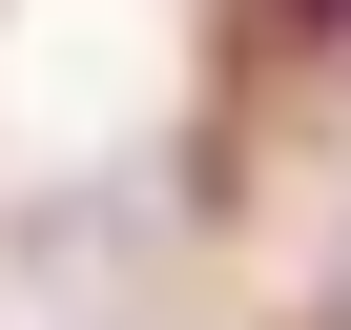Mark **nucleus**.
Listing matches in <instances>:
<instances>
[{
  "instance_id": "1",
  "label": "nucleus",
  "mask_w": 351,
  "mask_h": 330,
  "mask_svg": "<svg viewBox=\"0 0 351 330\" xmlns=\"http://www.w3.org/2000/svg\"><path fill=\"white\" fill-rule=\"evenodd\" d=\"M269 42H351V0H269Z\"/></svg>"
}]
</instances>
